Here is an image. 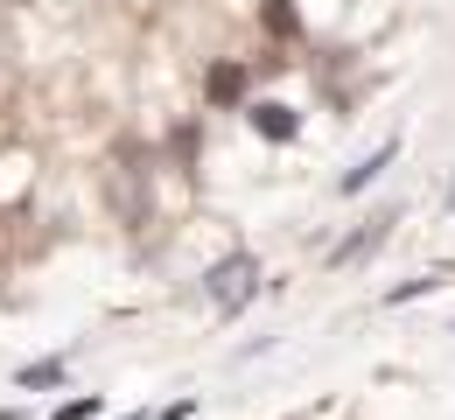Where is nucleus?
Segmentation results:
<instances>
[{
	"label": "nucleus",
	"mask_w": 455,
	"mask_h": 420,
	"mask_svg": "<svg viewBox=\"0 0 455 420\" xmlns=\"http://www.w3.org/2000/svg\"><path fill=\"white\" fill-rule=\"evenodd\" d=\"M204 295L218 301L225 315H238L245 301L259 295V259H252V252H231V259H218V266L204 273Z\"/></svg>",
	"instance_id": "obj_1"
},
{
	"label": "nucleus",
	"mask_w": 455,
	"mask_h": 420,
	"mask_svg": "<svg viewBox=\"0 0 455 420\" xmlns=\"http://www.w3.org/2000/svg\"><path fill=\"white\" fill-rule=\"evenodd\" d=\"M245 91H252V63H211V77H204V99H211V113H245Z\"/></svg>",
	"instance_id": "obj_2"
},
{
	"label": "nucleus",
	"mask_w": 455,
	"mask_h": 420,
	"mask_svg": "<svg viewBox=\"0 0 455 420\" xmlns=\"http://www.w3.org/2000/svg\"><path fill=\"white\" fill-rule=\"evenodd\" d=\"M245 120H252L259 140H294V133H301V113H294L287 99H252V106H245Z\"/></svg>",
	"instance_id": "obj_3"
},
{
	"label": "nucleus",
	"mask_w": 455,
	"mask_h": 420,
	"mask_svg": "<svg viewBox=\"0 0 455 420\" xmlns=\"http://www.w3.org/2000/svg\"><path fill=\"white\" fill-rule=\"evenodd\" d=\"M399 218L393 210H379V218H364V225H357V232H350V239L337 245V252H330V266H357V259H364V252H371V245L386 239V232H393Z\"/></svg>",
	"instance_id": "obj_4"
},
{
	"label": "nucleus",
	"mask_w": 455,
	"mask_h": 420,
	"mask_svg": "<svg viewBox=\"0 0 455 420\" xmlns=\"http://www.w3.org/2000/svg\"><path fill=\"white\" fill-rule=\"evenodd\" d=\"M393 162H399V140H386V147H371V155H364L357 169H343V182H337V189H343V196H364V189H371V182L386 176Z\"/></svg>",
	"instance_id": "obj_5"
},
{
	"label": "nucleus",
	"mask_w": 455,
	"mask_h": 420,
	"mask_svg": "<svg viewBox=\"0 0 455 420\" xmlns=\"http://www.w3.org/2000/svg\"><path fill=\"white\" fill-rule=\"evenodd\" d=\"M259 21H267L274 43H301V7L294 0H259Z\"/></svg>",
	"instance_id": "obj_6"
},
{
	"label": "nucleus",
	"mask_w": 455,
	"mask_h": 420,
	"mask_svg": "<svg viewBox=\"0 0 455 420\" xmlns=\"http://www.w3.org/2000/svg\"><path fill=\"white\" fill-rule=\"evenodd\" d=\"M14 385H21V392H43V385H63V358L21 364V371H14Z\"/></svg>",
	"instance_id": "obj_7"
},
{
	"label": "nucleus",
	"mask_w": 455,
	"mask_h": 420,
	"mask_svg": "<svg viewBox=\"0 0 455 420\" xmlns=\"http://www.w3.org/2000/svg\"><path fill=\"white\" fill-rule=\"evenodd\" d=\"M99 407H106V400H99V392H84V400H63L50 420H99Z\"/></svg>",
	"instance_id": "obj_8"
},
{
	"label": "nucleus",
	"mask_w": 455,
	"mask_h": 420,
	"mask_svg": "<svg viewBox=\"0 0 455 420\" xmlns=\"http://www.w3.org/2000/svg\"><path fill=\"white\" fill-rule=\"evenodd\" d=\"M169 155H175V162H196V126H175V133H169Z\"/></svg>",
	"instance_id": "obj_9"
}]
</instances>
